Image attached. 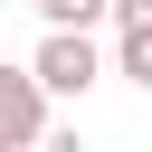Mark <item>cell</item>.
<instances>
[{"instance_id":"6da1fadb","label":"cell","mask_w":152,"mask_h":152,"mask_svg":"<svg viewBox=\"0 0 152 152\" xmlns=\"http://www.w3.org/2000/svg\"><path fill=\"white\" fill-rule=\"evenodd\" d=\"M28 76H38V95H48V104H57V95L76 104V95H95L104 57H95V38H86V28H48V38H38V57H28Z\"/></svg>"},{"instance_id":"7a4b0ae2","label":"cell","mask_w":152,"mask_h":152,"mask_svg":"<svg viewBox=\"0 0 152 152\" xmlns=\"http://www.w3.org/2000/svg\"><path fill=\"white\" fill-rule=\"evenodd\" d=\"M48 142V95L28 66H0V152H38Z\"/></svg>"},{"instance_id":"3957f363","label":"cell","mask_w":152,"mask_h":152,"mask_svg":"<svg viewBox=\"0 0 152 152\" xmlns=\"http://www.w3.org/2000/svg\"><path fill=\"white\" fill-rule=\"evenodd\" d=\"M114 76H133V86L152 95V28H133V38H114Z\"/></svg>"},{"instance_id":"277c9868","label":"cell","mask_w":152,"mask_h":152,"mask_svg":"<svg viewBox=\"0 0 152 152\" xmlns=\"http://www.w3.org/2000/svg\"><path fill=\"white\" fill-rule=\"evenodd\" d=\"M104 10H114V0H38V19H48V28H95Z\"/></svg>"},{"instance_id":"5b68a950","label":"cell","mask_w":152,"mask_h":152,"mask_svg":"<svg viewBox=\"0 0 152 152\" xmlns=\"http://www.w3.org/2000/svg\"><path fill=\"white\" fill-rule=\"evenodd\" d=\"M104 19H114V38H133V28H152V0H114Z\"/></svg>"},{"instance_id":"8992f818","label":"cell","mask_w":152,"mask_h":152,"mask_svg":"<svg viewBox=\"0 0 152 152\" xmlns=\"http://www.w3.org/2000/svg\"><path fill=\"white\" fill-rule=\"evenodd\" d=\"M38 152H48V142H38Z\"/></svg>"},{"instance_id":"52a82bcc","label":"cell","mask_w":152,"mask_h":152,"mask_svg":"<svg viewBox=\"0 0 152 152\" xmlns=\"http://www.w3.org/2000/svg\"><path fill=\"white\" fill-rule=\"evenodd\" d=\"M28 10H38V0H28Z\"/></svg>"}]
</instances>
